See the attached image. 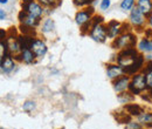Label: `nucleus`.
Returning a JSON list of instances; mask_svg holds the SVG:
<instances>
[{
  "instance_id": "obj_28",
  "label": "nucleus",
  "mask_w": 152,
  "mask_h": 129,
  "mask_svg": "<svg viewBox=\"0 0 152 129\" xmlns=\"http://www.w3.org/2000/svg\"><path fill=\"white\" fill-rule=\"evenodd\" d=\"M125 129H144V126L142 125V123H139L138 121L136 122V121H130V122H128L126 125H125Z\"/></svg>"
},
{
  "instance_id": "obj_8",
  "label": "nucleus",
  "mask_w": 152,
  "mask_h": 129,
  "mask_svg": "<svg viewBox=\"0 0 152 129\" xmlns=\"http://www.w3.org/2000/svg\"><path fill=\"white\" fill-rule=\"evenodd\" d=\"M145 15L142 13V11L136 6L133 7L130 12V24L132 25L136 29H142L144 28L145 25Z\"/></svg>"
},
{
  "instance_id": "obj_26",
  "label": "nucleus",
  "mask_w": 152,
  "mask_h": 129,
  "mask_svg": "<svg viewBox=\"0 0 152 129\" xmlns=\"http://www.w3.org/2000/svg\"><path fill=\"white\" fill-rule=\"evenodd\" d=\"M39 2L43 6H49V7H56L57 5L61 4V0H39Z\"/></svg>"
},
{
  "instance_id": "obj_32",
  "label": "nucleus",
  "mask_w": 152,
  "mask_h": 129,
  "mask_svg": "<svg viewBox=\"0 0 152 129\" xmlns=\"http://www.w3.org/2000/svg\"><path fill=\"white\" fill-rule=\"evenodd\" d=\"M84 2L86 0H74V4L76 6H84Z\"/></svg>"
},
{
  "instance_id": "obj_38",
  "label": "nucleus",
  "mask_w": 152,
  "mask_h": 129,
  "mask_svg": "<svg viewBox=\"0 0 152 129\" xmlns=\"http://www.w3.org/2000/svg\"><path fill=\"white\" fill-rule=\"evenodd\" d=\"M62 129H63V128H62Z\"/></svg>"
},
{
  "instance_id": "obj_5",
  "label": "nucleus",
  "mask_w": 152,
  "mask_h": 129,
  "mask_svg": "<svg viewBox=\"0 0 152 129\" xmlns=\"http://www.w3.org/2000/svg\"><path fill=\"white\" fill-rule=\"evenodd\" d=\"M129 25L125 22H119L117 20H111L108 22L107 25V32H108V38L114 40L118 35H121L122 33L125 32V27H128Z\"/></svg>"
},
{
  "instance_id": "obj_35",
  "label": "nucleus",
  "mask_w": 152,
  "mask_h": 129,
  "mask_svg": "<svg viewBox=\"0 0 152 129\" xmlns=\"http://www.w3.org/2000/svg\"><path fill=\"white\" fill-rule=\"evenodd\" d=\"M95 0H86V2H84V6H90L93 2H94Z\"/></svg>"
},
{
  "instance_id": "obj_6",
  "label": "nucleus",
  "mask_w": 152,
  "mask_h": 129,
  "mask_svg": "<svg viewBox=\"0 0 152 129\" xmlns=\"http://www.w3.org/2000/svg\"><path fill=\"white\" fill-rule=\"evenodd\" d=\"M89 37L91 38L94 41H96V42H99V43L105 42L107 39H108L107 25H103V24H97V25H95L91 28V31L89 32Z\"/></svg>"
},
{
  "instance_id": "obj_10",
  "label": "nucleus",
  "mask_w": 152,
  "mask_h": 129,
  "mask_svg": "<svg viewBox=\"0 0 152 129\" xmlns=\"http://www.w3.org/2000/svg\"><path fill=\"white\" fill-rule=\"evenodd\" d=\"M145 66V56L139 54L138 57L133 61L130 66H128L126 68H124V74L125 75H134V74L139 73V71H142Z\"/></svg>"
},
{
  "instance_id": "obj_22",
  "label": "nucleus",
  "mask_w": 152,
  "mask_h": 129,
  "mask_svg": "<svg viewBox=\"0 0 152 129\" xmlns=\"http://www.w3.org/2000/svg\"><path fill=\"white\" fill-rule=\"evenodd\" d=\"M117 99L122 102V103H130L131 101H133V99H134V95H133L132 93L130 92H122L119 93V94H117Z\"/></svg>"
},
{
  "instance_id": "obj_34",
  "label": "nucleus",
  "mask_w": 152,
  "mask_h": 129,
  "mask_svg": "<svg viewBox=\"0 0 152 129\" xmlns=\"http://www.w3.org/2000/svg\"><path fill=\"white\" fill-rule=\"evenodd\" d=\"M146 19H148V24H149V26L151 27V29H152V13Z\"/></svg>"
},
{
  "instance_id": "obj_23",
  "label": "nucleus",
  "mask_w": 152,
  "mask_h": 129,
  "mask_svg": "<svg viewBox=\"0 0 152 129\" xmlns=\"http://www.w3.org/2000/svg\"><path fill=\"white\" fill-rule=\"evenodd\" d=\"M117 113V115H115V117H116V120H117V122H119V123H128V122H130L131 121V115H129L126 111H116Z\"/></svg>"
},
{
  "instance_id": "obj_25",
  "label": "nucleus",
  "mask_w": 152,
  "mask_h": 129,
  "mask_svg": "<svg viewBox=\"0 0 152 129\" xmlns=\"http://www.w3.org/2000/svg\"><path fill=\"white\" fill-rule=\"evenodd\" d=\"M134 7V0H123L121 2V10L126 12V11H131Z\"/></svg>"
},
{
  "instance_id": "obj_1",
  "label": "nucleus",
  "mask_w": 152,
  "mask_h": 129,
  "mask_svg": "<svg viewBox=\"0 0 152 129\" xmlns=\"http://www.w3.org/2000/svg\"><path fill=\"white\" fill-rule=\"evenodd\" d=\"M137 43V38L131 32H124L121 35L113 40V48L115 49H126V48H134Z\"/></svg>"
},
{
  "instance_id": "obj_2",
  "label": "nucleus",
  "mask_w": 152,
  "mask_h": 129,
  "mask_svg": "<svg viewBox=\"0 0 152 129\" xmlns=\"http://www.w3.org/2000/svg\"><path fill=\"white\" fill-rule=\"evenodd\" d=\"M139 55V51L136 48H126V49H122L116 57V63H118L119 66H122L123 68H126L128 66H130L133 61L138 57Z\"/></svg>"
},
{
  "instance_id": "obj_9",
  "label": "nucleus",
  "mask_w": 152,
  "mask_h": 129,
  "mask_svg": "<svg viewBox=\"0 0 152 129\" xmlns=\"http://www.w3.org/2000/svg\"><path fill=\"white\" fill-rule=\"evenodd\" d=\"M93 14H94V7L87 6V8L81 10V11H78V12L76 13V15H75L76 24H77L80 27H82L84 24H87L88 21L91 20Z\"/></svg>"
},
{
  "instance_id": "obj_36",
  "label": "nucleus",
  "mask_w": 152,
  "mask_h": 129,
  "mask_svg": "<svg viewBox=\"0 0 152 129\" xmlns=\"http://www.w3.org/2000/svg\"><path fill=\"white\" fill-rule=\"evenodd\" d=\"M7 2H8V0H0V4L1 5H6Z\"/></svg>"
},
{
  "instance_id": "obj_3",
  "label": "nucleus",
  "mask_w": 152,
  "mask_h": 129,
  "mask_svg": "<svg viewBox=\"0 0 152 129\" xmlns=\"http://www.w3.org/2000/svg\"><path fill=\"white\" fill-rule=\"evenodd\" d=\"M129 91L132 93L133 95H139L143 92L148 91L145 74L137 73L132 75L131 81H130V86H129Z\"/></svg>"
},
{
  "instance_id": "obj_18",
  "label": "nucleus",
  "mask_w": 152,
  "mask_h": 129,
  "mask_svg": "<svg viewBox=\"0 0 152 129\" xmlns=\"http://www.w3.org/2000/svg\"><path fill=\"white\" fill-rule=\"evenodd\" d=\"M137 119H138V122L144 126V128L152 129V113L144 111Z\"/></svg>"
},
{
  "instance_id": "obj_7",
  "label": "nucleus",
  "mask_w": 152,
  "mask_h": 129,
  "mask_svg": "<svg viewBox=\"0 0 152 129\" xmlns=\"http://www.w3.org/2000/svg\"><path fill=\"white\" fill-rule=\"evenodd\" d=\"M18 19H19V22L21 25H26V26H29V27H33V28H37L40 25V20L41 19L21 10L18 14Z\"/></svg>"
},
{
  "instance_id": "obj_30",
  "label": "nucleus",
  "mask_w": 152,
  "mask_h": 129,
  "mask_svg": "<svg viewBox=\"0 0 152 129\" xmlns=\"http://www.w3.org/2000/svg\"><path fill=\"white\" fill-rule=\"evenodd\" d=\"M110 5H111V0H102L99 7L102 11H107V10H109Z\"/></svg>"
},
{
  "instance_id": "obj_4",
  "label": "nucleus",
  "mask_w": 152,
  "mask_h": 129,
  "mask_svg": "<svg viewBox=\"0 0 152 129\" xmlns=\"http://www.w3.org/2000/svg\"><path fill=\"white\" fill-rule=\"evenodd\" d=\"M21 8L38 18H42L45 10L40 2H37L35 0H22L21 1Z\"/></svg>"
},
{
  "instance_id": "obj_19",
  "label": "nucleus",
  "mask_w": 152,
  "mask_h": 129,
  "mask_svg": "<svg viewBox=\"0 0 152 129\" xmlns=\"http://www.w3.org/2000/svg\"><path fill=\"white\" fill-rule=\"evenodd\" d=\"M139 52L143 53H150L152 52V40H150L149 38H143L139 42H138V48Z\"/></svg>"
},
{
  "instance_id": "obj_33",
  "label": "nucleus",
  "mask_w": 152,
  "mask_h": 129,
  "mask_svg": "<svg viewBox=\"0 0 152 129\" xmlns=\"http://www.w3.org/2000/svg\"><path fill=\"white\" fill-rule=\"evenodd\" d=\"M6 17H7V15H6V13L4 12V10H1V11H0V20H5Z\"/></svg>"
},
{
  "instance_id": "obj_21",
  "label": "nucleus",
  "mask_w": 152,
  "mask_h": 129,
  "mask_svg": "<svg viewBox=\"0 0 152 129\" xmlns=\"http://www.w3.org/2000/svg\"><path fill=\"white\" fill-rule=\"evenodd\" d=\"M55 28V22L54 20L50 18H47L43 22H42V26H41V32L43 34H47V33H50L53 32Z\"/></svg>"
},
{
  "instance_id": "obj_29",
  "label": "nucleus",
  "mask_w": 152,
  "mask_h": 129,
  "mask_svg": "<svg viewBox=\"0 0 152 129\" xmlns=\"http://www.w3.org/2000/svg\"><path fill=\"white\" fill-rule=\"evenodd\" d=\"M145 79H146V86H148V89H151L152 91V71L145 73Z\"/></svg>"
},
{
  "instance_id": "obj_24",
  "label": "nucleus",
  "mask_w": 152,
  "mask_h": 129,
  "mask_svg": "<svg viewBox=\"0 0 152 129\" xmlns=\"http://www.w3.org/2000/svg\"><path fill=\"white\" fill-rule=\"evenodd\" d=\"M19 31L21 32V34H25V35H29V37H34L35 38V32H37V28H33V27H29V26H26V25H21L19 26Z\"/></svg>"
},
{
  "instance_id": "obj_14",
  "label": "nucleus",
  "mask_w": 152,
  "mask_h": 129,
  "mask_svg": "<svg viewBox=\"0 0 152 129\" xmlns=\"http://www.w3.org/2000/svg\"><path fill=\"white\" fill-rule=\"evenodd\" d=\"M31 49L34 52V54L37 55V57H43L47 54V52H48L47 45L42 40H40V39H34L33 40Z\"/></svg>"
},
{
  "instance_id": "obj_15",
  "label": "nucleus",
  "mask_w": 152,
  "mask_h": 129,
  "mask_svg": "<svg viewBox=\"0 0 152 129\" xmlns=\"http://www.w3.org/2000/svg\"><path fill=\"white\" fill-rule=\"evenodd\" d=\"M35 59H37V55L34 54V52H33L31 48L22 49L21 54L15 57V60L22 61V62L26 63V65H32V63H34V62H35Z\"/></svg>"
},
{
  "instance_id": "obj_11",
  "label": "nucleus",
  "mask_w": 152,
  "mask_h": 129,
  "mask_svg": "<svg viewBox=\"0 0 152 129\" xmlns=\"http://www.w3.org/2000/svg\"><path fill=\"white\" fill-rule=\"evenodd\" d=\"M130 81H131V79L129 77V75H125V74L122 75L121 77H118V79H116V80L113 81L114 91L117 94L128 91L129 89V86H130Z\"/></svg>"
},
{
  "instance_id": "obj_37",
  "label": "nucleus",
  "mask_w": 152,
  "mask_h": 129,
  "mask_svg": "<svg viewBox=\"0 0 152 129\" xmlns=\"http://www.w3.org/2000/svg\"><path fill=\"white\" fill-rule=\"evenodd\" d=\"M1 129H2V128H1Z\"/></svg>"
},
{
  "instance_id": "obj_12",
  "label": "nucleus",
  "mask_w": 152,
  "mask_h": 129,
  "mask_svg": "<svg viewBox=\"0 0 152 129\" xmlns=\"http://www.w3.org/2000/svg\"><path fill=\"white\" fill-rule=\"evenodd\" d=\"M14 57L12 55L1 56L0 60V69L2 74H10L15 67V62H14Z\"/></svg>"
},
{
  "instance_id": "obj_31",
  "label": "nucleus",
  "mask_w": 152,
  "mask_h": 129,
  "mask_svg": "<svg viewBox=\"0 0 152 129\" xmlns=\"http://www.w3.org/2000/svg\"><path fill=\"white\" fill-rule=\"evenodd\" d=\"M152 71V60H149V61H146L145 62V66H144V68H143V73H148V72H150Z\"/></svg>"
},
{
  "instance_id": "obj_17",
  "label": "nucleus",
  "mask_w": 152,
  "mask_h": 129,
  "mask_svg": "<svg viewBox=\"0 0 152 129\" xmlns=\"http://www.w3.org/2000/svg\"><path fill=\"white\" fill-rule=\"evenodd\" d=\"M123 109L126 111L129 115H131V116H139L144 109H143V107H140L139 105H137V103H125V106L123 107Z\"/></svg>"
},
{
  "instance_id": "obj_20",
  "label": "nucleus",
  "mask_w": 152,
  "mask_h": 129,
  "mask_svg": "<svg viewBox=\"0 0 152 129\" xmlns=\"http://www.w3.org/2000/svg\"><path fill=\"white\" fill-rule=\"evenodd\" d=\"M35 38L34 37H29V35H25V34H20L18 37V41H19L20 46L22 49H27V48H31L32 46V42Z\"/></svg>"
},
{
  "instance_id": "obj_16",
  "label": "nucleus",
  "mask_w": 152,
  "mask_h": 129,
  "mask_svg": "<svg viewBox=\"0 0 152 129\" xmlns=\"http://www.w3.org/2000/svg\"><path fill=\"white\" fill-rule=\"evenodd\" d=\"M137 7L148 18L152 13V0H138L137 1Z\"/></svg>"
},
{
  "instance_id": "obj_27",
  "label": "nucleus",
  "mask_w": 152,
  "mask_h": 129,
  "mask_svg": "<svg viewBox=\"0 0 152 129\" xmlns=\"http://www.w3.org/2000/svg\"><path fill=\"white\" fill-rule=\"evenodd\" d=\"M22 109L26 113H32L35 109V102L34 101H26L22 106Z\"/></svg>"
},
{
  "instance_id": "obj_13",
  "label": "nucleus",
  "mask_w": 152,
  "mask_h": 129,
  "mask_svg": "<svg viewBox=\"0 0 152 129\" xmlns=\"http://www.w3.org/2000/svg\"><path fill=\"white\" fill-rule=\"evenodd\" d=\"M124 75V68L118 63H108L107 65V76L110 80H116Z\"/></svg>"
}]
</instances>
